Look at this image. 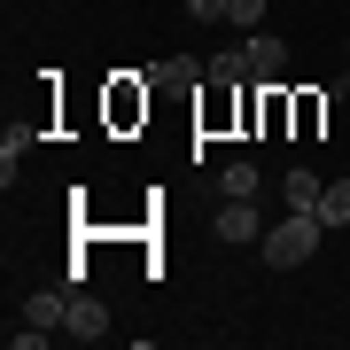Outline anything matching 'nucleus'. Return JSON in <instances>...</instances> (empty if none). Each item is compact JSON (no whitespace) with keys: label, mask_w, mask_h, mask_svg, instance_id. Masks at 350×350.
Segmentation results:
<instances>
[{"label":"nucleus","mask_w":350,"mask_h":350,"mask_svg":"<svg viewBox=\"0 0 350 350\" xmlns=\"http://www.w3.org/2000/svg\"><path fill=\"white\" fill-rule=\"evenodd\" d=\"M327 94H350V63H342V78H335V86H327Z\"/></svg>","instance_id":"obj_14"},{"label":"nucleus","mask_w":350,"mask_h":350,"mask_svg":"<svg viewBox=\"0 0 350 350\" xmlns=\"http://www.w3.org/2000/svg\"><path fill=\"white\" fill-rule=\"evenodd\" d=\"M63 335H70V342H101V335H109V312H101V296H86V288H70Z\"/></svg>","instance_id":"obj_2"},{"label":"nucleus","mask_w":350,"mask_h":350,"mask_svg":"<svg viewBox=\"0 0 350 350\" xmlns=\"http://www.w3.org/2000/svg\"><path fill=\"white\" fill-rule=\"evenodd\" d=\"M234 0H187V16H226Z\"/></svg>","instance_id":"obj_13"},{"label":"nucleus","mask_w":350,"mask_h":350,"mask_svg":"<svg viewBox=\"0 0 350 350\" xmlns=\"http://www.w3.org/2000/svg\"><path fill=\"white\" fill-rule=\"evenodd\" d=\"M63 312H70V288H39V296H24V319L47 327V335H63Z\"/></svg>","instance_id":"obj_3"},{"label":"nucleus","mask_w":350,"mask_h":350,"mask_svg":"<svg viewBox=\"0 0 350 350\" xmlns=\"http://www.w3.org/2000/svg\"><path fill=\"white\" fill-rule=\"evenodd\" d=\"M218 195H257V163H226V172H218Z\"/></svg>","instance_id":"obj_10"},{"label":"nucleus","mask_w":350,"mask_h":350,"mask_svg":"<svg viewBox=\"0 0 350 350\" xmlns=\"http://www.w3.org/2000/svg\"><path fill=\"white\" fill-rule=\"evenodd\" d=\"M319 218L327 226H350V179H335V187L319 195Z\"/></svg>","instance_id":"obj_9"},{"label":"nucleus","mask_w":350,"mask_h":350,"mask_svg":"<svg viewBox=\"0 0 350 350\" xmlns=\"http://www.w3.org/2000/svg\"><path fill=\"white\" fill-rule=\"evenodd\" d=\"M280 195H288V211H319V195H327V187H319L312 172H288V179H280Z\"/></svg>","instance_id":"obj_7"},{"label":"nucleus","mask_w":350,"mask_h":350,"mask_svg":"<svg viewBox=\"0 0 350 350\" xmlns=\"http://www.w3.org/2000/svg\"><path fill=\"white\" fill-rule=\"evenodd\" d=\"M218 241H257V202H250V195H226V211H218Z\"/></svg>","instance_id":"obj_4"},{"label":"nucleus","mask_w":350,"mask_h":350,"mask_svg":"<svg viewBox=\"0 0 350 350\" xmlns=\"http://www.w3.org/2000/svg\"><path fill=\"white\" fill-rule=\"evenodd\" d=\"M226 24H241V31H265V0H234V8H226Z\"/></svg>","instance_id":"obj_12"},{"label":"nucleus","mask_w":350,"mask_h":350,"mask_svg":"<svg viewBox=\"0 0 350 350\" xmlns=\"http://www.w3.org/2000/svg\"><path fill=\"white\" fill-rule=\"evenodd\" d=\"M241 55H250L257 78H280V70H288V47H280L273 31H250V39H241Z\"/></svg>","instance_id":"obj_5"},{"label":"nucleus","mask_w":350,"mask_h":350,"mask_svg":"<svg viewBox=\"0 0 350 350\" xmlns=\"http://www.w3.org/2000/svg\"><path fill=\"white\" fill-rule=\"evenodd\" d=\"M319 234H327V218H319V211H288L273 234H265V265H273V273H296V265H312V257H319Z\"/></svg>","instance_id":"obj_1"},{"label":"nucleus","mask_w":350,"mask_h":350,"mask_svg":"<svg viewBox=\"0 0 350 350\" xmlns=\"http://www.w3.org/2000/svg\"><path fill=\"white\" fill-rule=\"evenodd\" d=\"M24 148H31L24 133H8V140H0V179H8V187H16V163H24Z\"/></svg>","instance_id":"obj_11"},{"label":"nucleus","mask_w":350,"mask_h":350,"mask_svg":"<svg viewBox=\"0 0 350 350\" xmlns=\"http://www.w3.org/2000/svg\"><path fill=\"white\" fill-rule=\"evenodd\" d=\"M211 78H218V86H241V78H257V70H250L241 47H226V55H211Z\"/></svg>","instance_id":"obj_8"},{"label":"nucleus","mask_w":350,"mask_h":350,"mask_svg":"<svg viewBox=\"0 0 350 350\" xmlns=\"http://www.w3.org/2000/svg\"><path fill=\"white\" fill-rule=\"evenodd\" d=\"M148 78H163V86H195V78H211V63H195V55H163Z\"/></svg>","instance_id":"obj_6"}]
</instances>
